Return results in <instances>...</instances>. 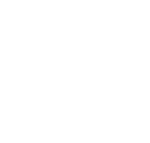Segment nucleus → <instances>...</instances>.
Returning <instances> with one entry per match:
<instances>
[]
</instances>
